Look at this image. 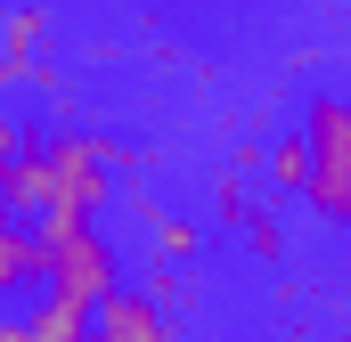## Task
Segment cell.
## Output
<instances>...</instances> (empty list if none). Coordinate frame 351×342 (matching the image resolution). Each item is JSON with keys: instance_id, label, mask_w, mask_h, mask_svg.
I'll return each mask as SVG.
<instances>
[{"instance_id": "obj_3", "label": "cell", "mask_w": 351, "mask_h": 342, "mask_svg": "<svg viewBox=\"0 0 351 342\" xmlns=\"http://www.w3.org/2000/svg\"><path fill=\"white\" fill-rule=\"evenodd\" d=\"M90 342H172V326H164V310H156V293H114V302H98V326H90Z\"/></svg>"}, {"instance_id": "obj_6", "label": "cell", "mask_w": 351, "mask_h": 342, "mask_svg": "<svg viewBox=\"0 0 351 342\" xmlns=\"http://www.w3.org/2000/svg\"><path fill=\"white\" fill-rule=\"evenodd\" d=\"M343 342H351V334H343Z\"/></svg>"}, {"instance_id": "obj_2", "label": "cell", "mask_w": 351, "mask_h": 342, "mask_svg": "<svg viewBox=\"0 0 351 342\" xmlns=\"http://www.w3.org/2000/svg\"><path fill=\"white\" fill-rule=\"evenodd\" d=\"M302 147H311V187H302V196H311L335 228H351V98H335V90L311 98Z\"/></svg>"}, {"instance_id": "obj_5", "label": "cell", "mask_w": 351, "mask_h": 342, "mask_svg": "<svg viewBox=\"0 0 351 342\" xmlns=\"http://www.w3.org/2000/svg\"><path fill=\"white\" fill-rule=\"evenodd\" d=\"M156 245H164V253H188V245H196V228H188V220H156Z\"/></svg>"}, {"instance_id": "obj_1", "label": "cell", "mask_w": 351, "mask_h": 342, "mask_svg": "<svg viewBox=\"0 0 351 342\" xmlns=\"http://www.w3.org/2000/svg\"><path fill=\"white\" fill-rule=\"evenodd\" d=\"M41 253H49V293H66V302H114L123 293V269H114V245L90 228V220H41Z\"/></svg>"}, {"instance_id": "obj_4", "label": "cell", "mask_w": 351, "mask_h": 342, "mask_svg": "<svg viewBox=\"0 0 351 342\" xmlns=\"http://www.w3.org/2000/svg\"><path fill=\"white\" fill-rule=\"evenodd\" d=\"M269 179H278L286 196H302V187H311V147H302V131H294V139H278V155H269Z\"/></svg>"}]
</instances>
